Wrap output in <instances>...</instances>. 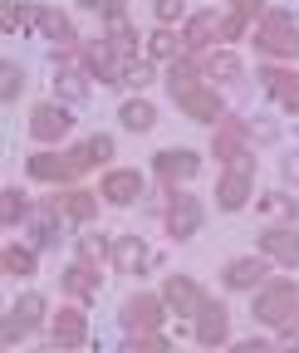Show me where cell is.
I'll return each mask as SVG.
<instances>
[{
  "instance_id": "f1b7e54d",
  "label": "cell",
  "mask_w": 299,
  "mask_h": 353,
  "mask_svg": "<svg viewBox=\"0 0 299 353\" xmlns=\"http://www.w3.org/2000/svg\"><path fill=\"white\" fill-rule=\"evenodd\" d=\"M0 216H6V226H15V221L30 216V201H25L15 187H6V192H0Z\"/></svg>"
},
{
  "instance_id": "52a82bcc",
  "label": "cell",
  "mask_w": 299,
  "mask_h": 353,
  "mask_svg": "<svg viewBox=\"0 0 299 353\" xmlns=\"http://www.w3.org/2000/svg\"><path fill=\"white\" fill-rule=\"evenodd\" d=\"M69 113L59 108V103H39L34 113H30V132H34V138L39 143H54V138H64V132H69Z\"/></svg>"
},
{
  "instance_id": "60d3db41",
  "label": "cell",
  "mask_w": 299,
  "mask_h": 353,
  "mask_svg": "<svg viewBox=\"0 0 299 353\" xmlns=\"http://www.w3.org/2000/svg\"><path fill=\"white\" fill-rule=\"evenodd\" d=\"M79 6H89V10H103V15H118V10H123V0H79Z\"/></svg>"
},
{
  "instance_id": "5b68a950",
  "label": "cell",
  "mask_w": 299,
  "mask_h": 353,
  "mask_svg": "<svg viewBox=\"0 0 299 353\" xmlns=\"http://www.w3.org/2000/svg\"><path fill=\"white\" fill-rule=\"evenodd\" d=\"M167 231H172L177 241L196 236V231H201V201L177 192V196H172V206H167Z\"/></svg>"
},
{
  "instance_id": "9c48e42d",
  "label": "cell",
  "mask_w": 299,
  "mask_h": 353,
  "mask_svg": "<svg viewBox=\"0 0 299 353\" xmlns=\"http://www.w3.org/2000/svg\"><path fill=\"white\" fill-rule=\"evenodd\" d=\"M226 329H231V319H226V304L206 299V304H201V319H196V343L216 348V343H226Z\"/></svg>"
},
{
  "instance_id": "4dcf8cb0",
  "label": "cell",
  "mask_w": 299,
  "mask_h": 353,
  "mask_svg": "<svg viewBox=\"0 0 299 353\" xmlns=\"http://www.w3.org/2000/svg\"><path fill=\"white\" fill-rule=\"evenodd\" d=\"M6 270H10V275H34V250L10 245V250H6Z\"/></svg>"
},
{
  "instance_id": "7a4b0ae2",
  "label": "cell",
  "mask_w": 299,
  "mask_h": 353,
  "mask_svg": "<svg viewBox=\"0 0 299 353\" xmlns=\"http://www.w3.org/2000/svg\"><path fill=\"white\" fill-rule=\"evenodd\" d=\"M294 309H299V290L294 285H270L255 294V319L270 324V329H285L294 319Z\"/></svg>"
},
{
  "instance_id": "8992f818",
  "label": "cell",
  "mask_w": 299,
  "mask_h": 353,
  "mask_svg": "<svg viewBox=\"0 0 299 353\" xmlns=\"http://www.w3.org/2000/svg\"><path fill=\"white\" fill-rule=\"evenodd\" d=\"M172 99H177L182 113L196 118V123H216V118H221V99L211 94V88H196V83H192V88H177Z\"/></svg>"
},
{
  "instance_id": "4fadbf2b",
  "label": "cell",
  "mask_w": 299,
  "mask_h": 353,
  "mask_svg": "<svg viewBox=\"0 0 299 353\" xmlns=\"http://www.w3.org/2000/svg\"><path fill=\"white\" fill-rule=\"evenodd\" d=\"M89 339V319H83V309H59L54 314V343L59 348H79Z\"/></svg>"
},
{
  "instance_id": "ba28073f",
  "label": "cell",
  "mask_w": 299,
  "mask_h": 353,
  "mask_svg": "<svg viewBox=\"0 0 299 353\" xmlns=\"http://www.w3.org/2000/svg\"><path fill=\"white\" fill-rule=\"evenodd\" d=\"M45 324V294H25L15 309H10V324H6V339L15 343L20 334H30V329H39Z\"/></svg>"
},
{
  "instance_id": "d6986e66",
  "label": "cell",
  "mask_w": 299,
  "mask_h": 353,
  "mask_svg": "<svg viewBox=\"0 0 299 353\" xmlns=\"http://www.w3.org/2000/svg\"><path fill=\"white\" fill-rule=\"evenodd\" d=\"M113 265H118L123 275H138L143 265H147V250H143V241H138V236H118V241H113Z\"/></svg>"
},
{
  "instance_id": "83f0119b",
  "label": "cell",
  "mask_w": 299,
  "mask_h": 353,
  "mask_svg": "<svg viewBox=\"0 0 299 353\" xmlns=\"http://www.w3.org/2000/svg\"><path fill=\"white\" fill-rule=\"evenodd\" d=\"M79 152V167L83 172H89L94 162H103V157H113V138H103V132H99V138H89V143H83V148H74Z\"/></svg>"
},
{
  "instance_id": "d6a6232c",
  "label": "cell",
  "mask_w": 299,
  "mask_h": 353,
  "mask_svg": "<svg viewBox=\"0 0 299 353\" xmlns=\"http://www.w3.org/2000/svg\"><path fill=\"white\" fill-rule=\"evenodd\" d=\"M0 74H6V88H0V94H6V103H15V99H20V88H25L20 64H15V59H6V64H0Z\"/></svg>"
},
{
  "instance_id": "484cf974",
  "label": "cell",
  "mask_w": 299,
  "mask_h": 353,
  "mask_svg": "<svg viewBox=\"0 0 299 353\" xmlns=\"http://www.w3.org/2000/svg\"><path fill=\"white\" fill-rule=\"evenodd\" d=\"M201 74L216 79V83H231V79H240V59H236V54H211V59L201 64Z\"/></svg>"
},
{
  "instance_id": "8fae6325",
  "label": "cell",
  "mask_w": 299,
  "mask_h": 353,
  "mask_svg": "<svg viewBox=\"0 0 299 353\" xmlns=\"http://www.w3.org/2000/svg\"><path fill=\"white\" fill-rule=\"evenodd\" d=\"M162 299H167V309H177V314H201V290L187 280V275H172V280H167L162 285Z\"/></svg>"
},
{
  "instance_id": "44dd1931",
  "label": "cell",
  "mask_w": 299,
  "mask_h": 353,
  "mask_svg": "<svg viewBox=\"0 0 299 353\" xmlns=\"http://www.w3.org/2000/svg\"><path fill=\"white\" fill-rule=\"evenodd\" d=\"M260 275H265V260H250V255L226 265V285H231V290H250V285L260 280Z\"/></svg>"
},
{
  "instance_id": "ab89813d",
  "label": "cell",
  "mask_w": 299,
  "mask_h": 353,
  "mask_svg": "<svg viewBox=\"0 0 299 353\" xmlns=\"http://www.w3.org/2000/svg\"><path fill=\"white\" fill-rule=\"evenodd\" d=\"M182 15V0H157V20L167 25V20H177Z\"/></svg>"
},
{
  "instance_id": "e0dca14e",
  "label": "cell",
  "mask_w": 299,
  "mask_h": 353,
  "mask_svg": "<svg viewBox=\"0 0 299 353\" xmlns=\"http://www.w3.org/2000/svg\"><path fill=\"white\" fill-rule=\"evenodd\" d=\"M103 196H108L113 206L138 201V196H143V176H138V172H108V176H103Z\"/></svg>"
},
{
  "instance_id": "d4e9b609",
  "label": "cell",
  "mask_w": 299,
  "mask_h": 353,
  "mask_svg": "<svg viewBox=\"0 0 299 353\" xmlns=\"http://www.w3.org/2000/svg\"><path fill=\"white\" fill-rule=\"evenodd\" d=\"M216 34H226V20H216V10H206L187 25V44H211Z\"/></svg>"
},
{
  "instance_id": "7c38bea8",
  "label": "cell",
  "mask_w": 299,
  "mask_h": 353,
  "mask_svg": "<svg viewBox=\"0 0 299 353\" xmlns=\"http://www.w3.org/2000/svg\"><path fill=\"white\" fill-rule=\"evenodd\" d=\"M196 172H201V157L187 152V148L157 152V176H162V182H187V176H196Z\"/></svg>"
},
{
  "instance_id": "30bf717a",
  "label": "cell",
  "mask_w": 299,
  "mask_h": 353,
  "mask_svg": "<svg viewBox=\"0 0 299 353\" xmlns=\"http://www.w3.org/2000/svg\"><path fill=\"white\" fill-rule=\"evenodd\" d=\"M260 83L270 88V99L280 108L299 113V74H289V69H260Z\"/></svg>"
},
{
  "instance_id": "ac0fdd59",
  "label": "cell",
  "mask_w": 299,
  "mask_h": 353,
  "mask_svg": "<svg viewBox=\"0 0 299 353\" xmlns=\"http://www.w3.org/2000/svg\"><path fill=\"white\" fill-rule=\"evenodd\" d=\"M89 69L103 79V83H123V64H118V50H113V44H103V39H94L89 44Z\"/></svg>"
},
{
  "instance_id": "7402d4cb",
  "label": "cell",
  "mask_w": 299,
  "mask_h": 353,
  "mask_svg": "<svg viewBox=\"0 0 299 353\" xmlns=\"http://www.w3.org/2000/svg\"><path fill=\"white\" fill-rule=\"evenodd\" d=\"M34 25L45 30V39H54L59 50H64V44H74V25H69L59 10H34Z\"/></svg>"
},
{
  "instance_id": "f35d334b",
  "label": "cell",
  "mask_w": 299,
  "mask_h": 353,
  "mask_svg": "<svg viewBox=\"0 0 299 353\" xmlns=\"http://www.w3.org/2000/svg\"><path fill=\"white\" fill-rule=\"evenodd\" d=\"M79 250H83V260H103V241H99V236H83Z\"/></svg>"
},
{
  "instance_id": "836d02e7",
  "label": "cell",
  "mask_w": 299,
  "mask_h": 353,
  "mask_svg": "<svg viewBox=\"0 0 299 353\" xmlns=\"http://www.w3.org/2000/svg\"><path fill=\"white\" fill-rule=\"evenodd\" d=\"M147 50H152L157 59H177V34H172V30H157V34L147 39Z\"/></svg>"
},
{
  "instance_id": "e575fe53",
  "label": "cell",
  "mask_w": 299,
  "mask_h": 353,
  "mask_svg": "<svg viewBox=\"0 0 299 353\" xmlns=\"http://www.w3.org/2000/svg\"><path fill=\"white\" fill-rule=\"evenodd\" d=\"M54 201H50V211L45 216H39V226H34V236H39V245H59V231H54Z\"/></svg>"
},
{
  "instance_id": "6da1fadb",
  "label": "cell",
  "mask_w": 299,
  "mask_h": 353,
  "mask_svg": "<svg viewBox=\"0 0 299 353\" xmlns=\"http://www.w3.org/2000/svg\"><path fill=\"white\" fill-rule=\"evenodd\" d=\"M255 44H260L265 54H289L299 59V25L285 15V10H270L260 20V30H255Z\"/></svg>"
},
{
  "instance_id": "ffe728a7",
  "label": "cell",
  "mask_w": 299,
  "mask_h": 353,
  "mask_svg": "<svg viewBox=\"0 0 299 353\" xmlns=\"http://www.w3.org/2000/svg\"><path fill=\"white\" fill-rule=\"evenodd\" d=\"M64 216H74V221H94V211H99V196L94 192H59V196H50Z\"/></svg>"
},
{
  "instance_id": "4316f807",
  "label": "cell",
  "mask_w": 299,
  "mask_h": 353,
  "mask_svg": "<svg viewBox=\"0 0 299 353\" xmlns=\"http://www.w3.org/2000/svg\"><path fill=\"white\" fill-rule=\"evenodd\" d=\"M127 128H133V132H147L152 123H157V108L152 103H143V99H133V103H123V113H118Z\"/></svg>"
},
{
  "instance_id": "d590c367",
  "label": "cell",
  "mask_w": 299,
  "mask_h": 353,
  "mask_svg": "<svg viewBox=\"0 0 299 353\" xmlns=\"http://www.w3.org/2000/svg\"><path fill=\"white\" fill-rule=\"evenodd\" d=\"M54 83H59V88H64V99H83V94H89V88H83V79H79V74H74V69H64V74H59V79H54Z\"/></svg>"
},
{
  "instance_id": "8d00e7d4",
  "label": "cell",
  "mask_w": 299,
  "mask_h": 353,
  "mask_svg": "<svg viewBox=\"0 0 299 353\" xmlns=\"http://www.w3.org/2000/svg\"><path fill=\"white\" fill-rule=\"evenodd\" d=\"M265 211H270V216H294V201L280 196V192H270V196H265Z\"/></svg>"
},
{
  "instance_id": "f546056e",
  "label": "cell",
  "mask_w": 299,
  "mask_h": 353,
  "mask_svg": "<svg viewBox=\"0 0 299 353\" xmlns=\"http://www.w3.org/2000/svg\"><path fill=\"white\" fill-rule=\"evenodd\" d=\"M108 44L113 50H133V30H127V15H108Z\"/></svg>"
},
{
  "instance_id": "3957f363",
  "label": "cell",
  "mask_w": 299,
  "mask_h": 353,
  "mask_svg": "<svg viewBox=\"0 0 299 353\" xmlns=\"http://www.w3.org/2000/svg\"><path fill=\"white\" fill-rule=\"evenodd\" d=\"M162 304H167V299H157V294H133V299L123 304V329H127V334H152V329L167 319Z\"/></svg>"
},
{
  "instance_id": "2e32d148",
  "label": "cell",
  "mask_w": 299,
  "mask_h": 353,
  "mask_svg": "<svg viewBox=\"0 0 299 353\" xmlns=\"http://www.w3.org/2000/svg\"><path fill=\"white\" fill-rule=\"evenodd\" d=\"M216 157L231 162V167H240V172H250V152H245V143H240V123H221V132H216Z\"/></svg>"
},
{
  "instance_id": "277c9868",
  "label": "cell",
  "mask_w": 299,
  "mask_h": 353,
  "mask_svg": "<svg viewBox=\"0 0 299 353\" xmlns=\"http://www.w3.org/2000/svg\"><path fill=\"white\" fill-rule=\"evenodd\" d=\"M83 167H79V152H34L30 157V176L34 182H69V176H79Z\"/></svg>"
},
{
  "instance_id": "9a60e30c",
  "label": "cell",
  "mask_w": 299,
  "mask_h": 353,
  "mask_svg": "<svg viewBox=\"0 0 299 353\" xmlns=\"http://www.w3.org/2000/svg\"><path fill=\"white\" fill-rule=\"evenodd\" d=\"M216 201H221V211H240V206L250 201V172L231 167V172L221 176V187H216Z\"/></svg>"
},
{
  "instance_id": "603a6c76",
  "label": "cell",
  "mask_w": 299,
  "mask_h": 353,
  "mask_svg": "<svg viewBox=\"0 0 299 353\" xmlns=\"http://www.w3.org/2000/svg\"><path fill=\"white\" fill-rule=\"evenodd\" d=\"M265 0H231V15H226V39H240L255 20V10H260Z\"/></svg>"
},
{
  "instance_id": "5bb4252c",
  "label": "cell",
  "mask_w": 299,
  "mask_h": 353,
  "mask_svg": "<svg viewBox=\"0 0 299 353\" xmlns=\"http://www.w3.org/2000/svg\"><path fill=\"white\" fill-rule=\"evenodd\" d=\"M260 250H265L270 260L294 265V260H299V231H294V226H275V231H265V236H260Z\"/></svg>"
},
{
  "instance_id": "1f68e13d",
  "label": "cell",
  "mask_w": 299,
  "mask_h": 353,
  "mask_svg": "<svg viewBox=\"0 0 299 353\" xmlns=\"http://www.w3.org/2000/svg\"><path fill=\"white\" fill-rule=\"evenodd\" d=\"M167 83H172V94H177V88H192V83H196V64H192V59H172Z\"/></svg>"
},
{
  "instance_id": "74e56055",
  "label": "cell",
  "mask_w": 299,
  "mask_h": 353,
  "mask_svg": "<svg viewBox=\"0 0 299 353\" xmlns=\"http://www.w3.org/2000/svg\"><path fill=\"white\" fill-rule=\"evenodd\" d=\"M123 83H133V88H143V83H152V69H147V64H127Z\"/></svg>"
},
{
  "instance_id": "cb8c5ba5",
  "label": "cell",
  "mask_w": 299,
  "mask_h": 353,
  "mask_svg": "<svg viewBox=\"0 0 299 353\" xmlns=\"http://www.w3.org/2000/svg\"><path fill=\"white\" fill-rule=\"evenodd\" d=\"M64 285H69V294L89 299V294L99 290V275H94V265H89V260H79V265H69V270H64Z\"/></svg>"
}]
</instances>
